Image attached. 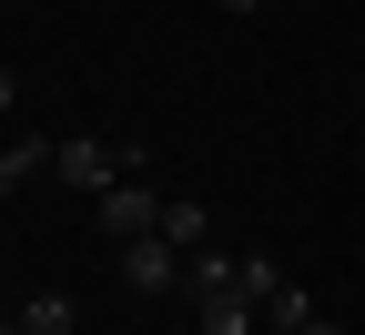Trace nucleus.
I'll use <instances>...</instances> for the list:
<instances>
[{"instance_id":"9b49d317","label":"nucleus","mask_w":365,"mask_h":335,"mask_svg":"<svg viewBox=\"0 0 365 335\" xmlns=\"http://www.w3.org/2000/svg\"><path fill=\"white\" fill-rule=\"evenodd\" d=\"M213 11H264V0H213Z\"/></svg>"},{"instance_id":"f03ea898","label":"nucleus","mask_w":365,"mask_h":335,"mask_svg":"<svg viewBox=\"0 0 365 335\" xmlns=\"http://www.w3.org/2000/svg\"><path fill=\"white\" fill-rule=\"evenodd\" d=\"M244 305L274 325V335H304L314 325V305H304V284L284 274V264H274V254H244Z\"/></svg>"},{"instance_id":"4468645a","label":"nucleus","mask_w":365,"mask_h":335,"mask_svg":"<svg viewBox=\"0 0 365 335\" xmlns=\"http://www.w3.org/2000/svg\"><path fill=\"white\" fill-rule=\"evenodd\" d=\"M264 335H274V325H264Z\"/></svg>"},{"instance_id":"39448f33","label":"nucleus","mask_w":365,"mask_h":335,"mask_svg":"<svg viewBox=\"0 0 365 335\" xmlns=\"http://www.w3.org/2000/svg\"><path fill=\"white\" fill-rule=\"evenodd\" d=\"M182 295H193V305H213V295H244V254H213V244H193V254H182Z\"/></svg>"},{"instance_id":"7ed1b4c3","label":"nucleus","mask_w":365,"mask_h":335,"mask_svg":"<svg viewBox=\"0 0 365 335\" xmlns=\"http://www.w3.org/2000/svg\"><path fill=\"white\" fill-rule=\"evenodd\" d=\"M102 234H112V244H143V234H163V194H153L143 173L102 194Z\"/></svg>"},{"instance_id":"f257e3e1","label":"nucleus","mask_w":365,"mask_h":335,"mask_svg":"<svg viewBox=\"0 0 365 335\" xmlns=\"http://www.w3.org/2000/svg\"><path fill=\"white\" fill-rule=\"evenodd\" d=\"M51 163H61V183H71V194H91V204H102L112 183H132V173H143V153H112L102 132H61V142H51Z\"/></svg>"},{"instance_id":"1a4fd4ad","label":"nucleus","mask_w":365,"mask_h":335,"mask_svg":"<svg viewBox=\"0 0 365 335\" xmlns=\"http://www.w3.org/2000/svg\"><path fill=\"white\" fill-rule=\"evenodd\" d=\"M21 335H71V295H31L21 305Z\"/></svg>"},{"instance_id":"423d86ee","label":"nucleus","mask_w":365,"mask_h":335,"mask_svg":"<svg viewBox=\"0 0 365 335\" xmlns=\"http://www.w3.org/2000/svg\"><path fill=\"white\" fill-rule=\"evenodd\" d=\"M163 244H182V254L213 244V224H203V204H193V194H173V204H163Z\"/></svg>"},{"instance_id":"20e7f679","label":"nucleus","mask_w":365,"mask_h":335,"mask_svg":"<svg viewBox=\"0 0 365 335\" xmlns=\"http://www.w3.org/2000/svg\"><path fill=\"white\" fill-rule=\"evenodd\" d=\"M122 284L132 295H182V244H163V234H143V244H122Z\"/></svg>"},{"instance_id":"0eeeda50","label":"nucleus","mask_w":365,"mask_h":335,"mask_svg":"<svg viewBox=\"0 0 365 335\" xmlns=\"http://www.w3.org/2000/svg\"><path fill=\"white\" fill-rule=\"evenodd\" d=\"M203 315V335H264V315L244 305V295H213V305H193Z\"/></svg>"},{"instance_id":"f8f14e48","label":"nucleus","mask_w":365,"mask_h":335,"mask_svg":"<svg viewBox=\"0 0 365 335\" xmlns=\"http://www.w3.org/2000/svg\"><path fill=\"white\" fill-rule=\"evenodd\" d=\"M304 335H345V325H325V315H314V325H304Z\"/></svg>"},{"instance_id":"9d476101","label":"nucleus","mask_w":365,"mask_h":335,"mask_svg":"<svg viewBox=\"0 0 365 335\" xmlns=\"http://www.w3.org/2000/svg\"><path fill=\"white\" fill-rule=\"evenodd\" d=\"M11 102H21V81H11V61H0V112H11Z\"/></svg>"},{"instance_id":"6e6552de","label":"nucleus","mask_w":365,"mask_h":335,"mask_svg":"<svg viewBox=\"0 0 365 335\" xmlns=\"http://www.w3.org/2000/svg\"><path fill=\"white\" fill-rule=\"evenodd\" d=\"M41 163H51V142H41V132L0 142V204H11V183H21V173H41Z\"/></svg>"},{"instance_id":"ddd939ff","label":"nucleus","mask_w":365,"mask_h":335,"mask_svg":"<svg viewBox=\"0 0 365 335\" xmlns=\"http://www.w3.org/2000/svg\"><path fill=\"white\" fill-rule=\"evenodd\" d=\"M0 335H21V315H11V325H0Z\"/></svg>"}]
</instances>
